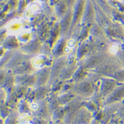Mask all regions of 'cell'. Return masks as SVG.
Here are the masks:
<instances>
[{
	"mask_svg": "<svg viewBox=\"0 0 124 124\" xmlns=\"http://www.w3.org/2000/svg\"><path fill=\"white\" fill-rule=\"evenodd\" d=\"M41 3L38 1H35L34 2L31 3L30 5H28L26 7L25 12H24V15L27 18H31L34 16H35L38 11L40 10Z\"/></svg>",
	"mask_w": 124,
	"mask_h": 124,
	"instance_id": "6da1fadb",
	"label": "cell"
},
{
	"mask_svg": "<svg viewBox=\"0 0 124 124\" xmlns=\"http://www.w3.org/2000/svg\"><path fill=\"white\" fill-rule=\"evenodd\" d=\"M46 62V57L44 55H37L32 60V64L34 67L37 69H40L44 65Z\"/></svg>",
	"mask_w": 124,
	"mask_h": 124,
	"instance_id": "7a4b0ae2",
	"label": "cell"
},
{
	"mask_svg": "<svg viewBox=\"0 0 124 124\" xmlns=\"http://www.w3.org/2000/svg\"><path fill=\"white\" fill-rule=\"evenodd\" d=\"M22 28V24L21 22L19 21H15L11 22L8 25V31H9L11 33H16L19 32L20 30Z\"/></svg>",
	"mask_w": 124,
	"mask_h": 124,
	"instance_id": "3957f363",
	"label": "cell"
},
{
	"mask_svg": "<svg viewBox=\"0 0 124 124\" xmlns=\"http://www.w3.org/2000/svg\"><path fill=\"white\" fill-rule=\"evenodd\" d=\"M31 38V34L27 32H23L19 34L18 39L19 40L23 42H29Z\"/></svg>",
	"mask_w": 124,
	"mask_h": 124,
	"instance_id": "277c9868",
	"label": "cell"
},
{
	"mask_svg": "<svg viewBox=\"0 0 124 124\" xmlns=\"http://www.w3.org/2000/svg\"><path fill=\"white\" fill-rule=\"evenodd\" d=\"M75 45V41L73 39L69 40L64 47V52L65 53L70 52Z\"/></svg>",
	"mask_w": 124,
	"mask_h": 124,
	"instance_id": "5b68a950",
	"label": "cell"
},
{
	"mask_svg": "<svg viewBox=\"0 0 124 124\" xmlns=\"http://www.w3.org/2000/svg\"><path fill=\"white\" fill-rule=\"evenodd\" d=\"M30 119H31L30 116H29L28 114H23L19 117V123H21V124H28V123H30V122H29Z\"/></svg>",
	"mask_w": 124,
	"mask_h": 124,
	"instance_id": "8992f818",
	"label": "cell"
},
{
	"mask_svg": "<svg viewBox=\"0 0 124 124\" xmlns=\"http://www.w3.org/2000/svg\"><path fill=\"white\" fill-rule=\"evenodd\" d=\"M119 50V46L118 44L116 43L112 44L109 47V51L111 54H117L118 52V51Z\"/></svg>",
	"mask_w": 124,
	"mask_h": 124,
	"instance_id": "52a82bcc",
	"label": "cell"
},
{
	"mask_svg": "<svg viewBox=\"0 0 124 124\" xmlns=\"http://www.w3.org/2000/svg\"><path fill=\"white\" fill-rule=\"evenodd\" d=\"M117 1H119V0H117Z\"/></svg>",
	"mask_w": 124,
	"mask_h": 124,
	"instance_id": "ba28073f",
	"label": "cell"
}]
</instances>
